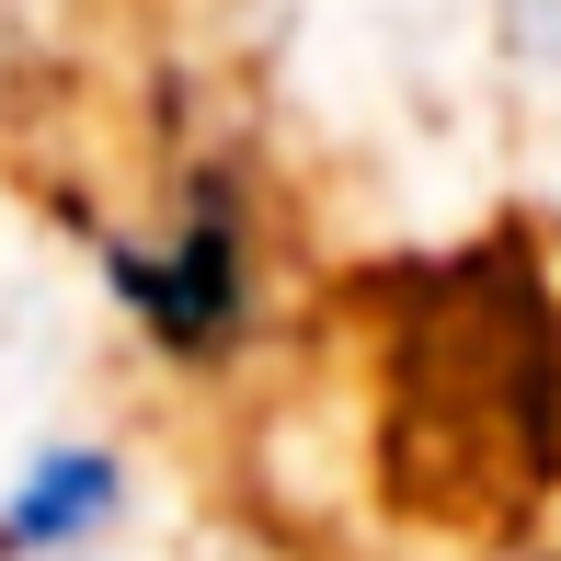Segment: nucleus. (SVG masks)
<instances>
[{"label": "nucleus", "mask_w": 561, "mask_h": 561, "mask_svg": "<svg viewBox=\"0 0 561 561\" xmlns=\"http://www.w3.org/2000/svg\"><path fill=\"white\" fill-rule=\"evenodd\" d=\"M378 470L470 527H516L561 481V287L527 241L378 275Z\"/></svg>", "instance_id": "1"}, {"label": "nucleus", "mask_w": 561, "mask_h": 561, "mask_svg": "<svg viewBox=\"0 0 561 561\" xmlns=\"http://www.w3.org/2000/svg\"><path fill=\"white\" fill-rule=\"evenodd\" d=\"M115 298L149 321V344H161V355H218V344H241L252 275H241V207H229L218 172L195 184V207H184V229H172L161 252L115 241Z\"/></svg>", "instance_id": "2"}, {"label": "nucleus", "mask_w": 561, "mask_h": 561, "mask_svg": "<svg viewBox=\"0 0 561 561\" xmlns=\"http://www.w3.org/2000/svg\"><path fill=\"white\" fill-rule=\"evenodd\" d=\"M115 493H126V481H115V458H104V447H46V458H35V481L0 504V550L35 561V550L92 539V527L115 516Z\"/></svg>", "instance_id": "3"}]
</instances>
